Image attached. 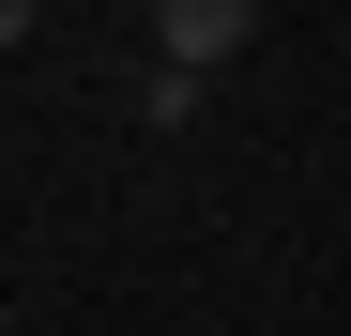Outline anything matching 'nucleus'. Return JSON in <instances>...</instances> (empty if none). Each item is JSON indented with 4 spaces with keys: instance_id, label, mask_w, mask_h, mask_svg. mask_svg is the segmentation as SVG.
Listing matches in <instances>:
<instances>
[{
    "instance_id": "nucleus-2",
    "label": "nucleus",
    "mask_w": 351,
    "mask_h": 336,
    "mask_svg": "<svg viewBox=\"0 0 351 336\" xmlns=\"http://www.w3.org/2000/svg\"><path fill=\"white\" fill-rule=\"evenodd\" d=\"M16 31H31V0H0V46H16Z\"/></svg>"
},
{
    "instance_id": "nucleus-1",
    "label": "nucleus",
    "mask_w": 351,
    "mask_h": 336,
    "mask_svg": "<svg viewBox=\"0 0 351 336\" xmlns=\"http://www.w3.org/2000/svg\"><path fill=\"white\" fill-rule=\"evenodd\" d=\"M245 31H260V0H168V62H184V77H199V62H229Z\"/></svg>"
}]
</instances>
